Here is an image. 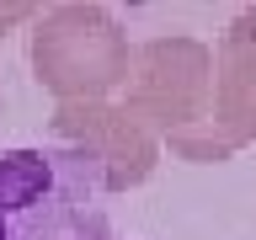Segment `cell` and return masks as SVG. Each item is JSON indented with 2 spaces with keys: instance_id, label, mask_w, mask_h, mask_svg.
Wrapping results in <instances>:
<instances>
[{
  "instance_id": "6da1fadb",
  "label": "cell",
  "mask_w": 256,
  "mask_h": 240,
  "mask_svg": "<svg viewBox=\"0 0 256 240\" xmlns=\"http://www.w3.org/2000/svg\"><path fill=\"white\" fill-rule=\"evenodd\" d=\"M107 187L64 144L0 150V240H112Z\"/></svg>"
},
{
  "instance_id": "7a4b0ae2",
  "label": "cell",
  "mask_w": 256,
  "mask_h": 240,
  "mask_svg": "<svg viewBox=\"0 0 256 240\" xmlns=\"http://www.w3.org/2000/svg\"><path fill=\"white\" fill-rule=\"evenodd\" d=\"M32 75L59 107L70 102H112V91L128 86L134 70V43L123 22L107 6H54L32 27Z\"/></svg>"
},
{
  "instance_id": "3957f363",
  "label": "cell",
  "mask_w": 256,
  "mask_h": 240,
  "mask_svg": "<svg viewBox=\"0 0 256 240\" xmlns=\"http://www.w3.org/2000/svg\"><path fill=\"white\" fill-rule=\"evenodd\" d=\"M123 102L160 134V144L203 128L214 107V48L192 32H160L139 43Z\"/></svg>"
},
{
  "instance_id": "277c9868",
  "label": "cell",
  "mask_w": 256,
  "mask_h": 240,
  "mask_svg": "<svg viewBox=\"0 0 256 240\" xmlns=\"http://www.w3.org/2000/svg\"><path fill=\"white\" fill-rule=\"evenodd\" d=\"M256 144V6L230 16L219 48H214V107L208 123L171 139L166 150L198 166L230 160L235 150Z\"/></svg>"
},
{
  "instance_id": "5b68a950",
  "label": "cell",
  "mask_w": 256,
  "mask_h": 240,
  "mask_svg": "<svg viewBox=\"0 0 256 240\" xmlns=\"http://www.w3.org/2000/svg\"><path fill=\"white\" fill-rule=\"evenodd\" d=\"M48 128H54V144H64V150L91 160L107 192H128L139 182H150V171L160 166V150H166L160 134L128 107L123 96L54 107Z\"/></svg>"
},
{
  "instance_id": "8992f818",
  "label": "cell",
  "mask_w": 256,
  "mask_h": 240,
  "mask_svg": "<svg viewBox=\"0 0 256 240\" xmlns=\"http://www.w3.org/2000/svg\"><path fill=\"white\" fill-rule=\"evenodd\" d=\"M32 16V6H22V0H11V6H0V38L16 27V22H27Z\"/></svg>"
}]
</instances>
